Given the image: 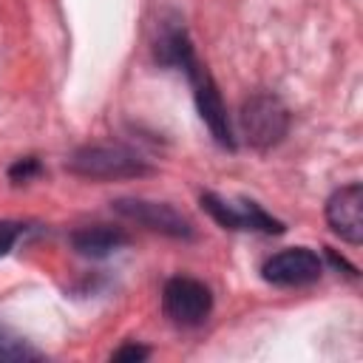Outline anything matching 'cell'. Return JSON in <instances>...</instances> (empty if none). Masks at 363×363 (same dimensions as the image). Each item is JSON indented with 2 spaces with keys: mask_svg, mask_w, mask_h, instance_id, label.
I'll use <instances>...</instances> for the list:
<instances>
[{
  "mask_svg": "<svg viewBox=\"0 0 363 363\" xmlns=\"http://www.w3.org/2000/svg\"><path fill=\"white\" fill-rule=\"evenodd\" d=\"M65 167L74 176L96 179V182L136 179V176L150 173V164L142 156H136L133 150L122 147V145H85V147L71 153Z\"/></svg>",
  "mask_w": 363,
  "mask_h": 363,
  "instance_id": "6da1fadb",
  "label": "cell"
},
{
  "mask_svg": "<svg viewBox=\"0 0 363 363\" xmlns=\"http://www.w3.org/2000/svg\"><path fill=\"white\" fill-rule=\"evenodd\" d=\"M241 128L252 147L267 150L278 145L289 130V111L272 94H255L241 108Z\"/></svg>",
  "mask_w": 363,
  "mask_h": 363,
  "instance_id": "7a4b0ae2",
  "label": "cell"
},
{
  "mask_svg": "<svg viewBox=\"0 0 363 363\" xmlns=\"http://www.w3.org/2000/svg\"><path fill=\"white\" fill-rule=\"evenodd\" d=\"M162 309L176 326H199L207 320V315L213 309V295L201 281L176 275L164 284Z\"/></svg>",
  "mask_w": 363,
  "mask_h": 363,
  "instance_id": "3957f363",
  "label": "cell"
},
{
  "mask_svg": "<svg viewBox=\"0 0 363 363\" xmlns=\"http://www.w3.org/2000/svg\"><path fill=\"white\" fill-rule=\"evenodd\" d=\"M113 210L128 218L136 221L153 233L170 235V238H193V221L179 213L176 207L164 204V201H147V199H116Z\"/></svg>",
  "mask_w": 363,
  "mask_h": 363,
  "instance_id": "277c9868",
  "label": "cell"
},
{
  "mask_svg": "<svg viewBox=\"0 0 363 363\" xmlns=\"http://www.w3.org/2000/svg\"><path fill=\"white\" fill-rule=\"evenodd\" d=\"M320 258L306 247H289L264 261L261 275L275 286H306L320 278Z\"/></svg>",
  "mask_w": 363,
  "mask_h": 363,
  "instance_id": "5b68a950",
  "label": "cell"
},
{
  "mask_svg": "<svg viewBox=\"0 0 363 363\" xmlns=\"http://www.w3.org/2000/svg\"><path fill=\"white\" fill-rule=\"evenodd\" d=\"M187 77L193 79V88H196V105H199V113L204 119V125L210 128L213 139L221 145V147H235V139H233V130H230V119H227V108L221 102V94L213 82V77L196 62L187 68Z\"/></svg>",
  "mask_w": 363,
  "mask_h": 363,
  "instance_id": "8992f818",
  "label": "cell"
},
{
  "mask_svg": "<svg viewBox=\"0 0 363 363\" xmlns=\"http://www.w3.org/2000/svg\"><path fill=\"white\" fill-rule=\"evenodd\" d=\"M201 204L204 210L227 230H261V233H281L284 224L275 221L272 216H267L255 201H227L216 193H204L201 196Z\"/></svg>",
  "mask_w": 363,
  "mask_h": 363,
  "instance_id": "52a82bcc",
  "label": "cell"
},
{
  "mask_svg": "<svg viewBox=\"0 0 363 363\" xmlns=\"http://www.w3.org/2000/svg\"><path fill=\"white\" fill-rule=\"evenodd\" d=\"M326 221L346 244L357 247L363 241V187L357 182L335 190L326 201Z\"/></svg>",
  "mask_w": 363,
  "mask_h": 363,
  "instance_id": "ba28073f",
  "label": "cell"
},
{
  "mask_svg": "<svg viewBox=\"0 0 363 363\" xmlns=\"http://www.w3.org/2000/svg\"><path fill=\"white\" fill-rule=\"evenodd\" d=\"M125 244H128V235L119 227H108V224L82 227L71 235V247L85 258H105Z\"/></svg>",
  "mask_w": 363,
  "mask_h": 363,
  "instance_id": "9c48e42d",
  "label": "cell"
},
{
  "mask_svg": "<svg viewBox=\"0 0 363 363\" xmlns=\"http://www.w3.org/2000/svg\"><path fill=\"white\" fill-rule=\"evenodd\" d=\"M40 354L20 337H11L0 332V363H20V360H37Z\"/></svg>",
  "mask_w": 363,
  "mask_h": 363,
  "instance_id": "30bf717a",
  "label": "cell"
},
{
  "mask_svg": "<svg viewBox=\"0 0 363 363\" xmlns=\"http://www.w3.org/2000/svg\"><path fill=\"white\" fill-rule=\"evenodd\" d=\"M37 173H40V162H37L34 156H26V159H20V162H14V164L9 167L11 182H28V179L37 176Z\"/></svg>",
  "mask_w": 363,
  "mask_h": 363,
  "instance_id": "8fae6325",
  "label": "cell"
},
{
  "mask_svg": "<svg viewBox=\"0 0 363 363\" xmlns=\"http://www.w3.org/2000/svg\"><path fill=\"white\" fill-rule=\"evenodd\" d=\"M20 235V224L14 221H0V255H6L11 250V244L17 241Z\"/></svg>",
  "mask_w": 363,
  "mask_h": 363,
  "instance_id": "7c38bea8",
  "label": "cell"
},
{
  "mask_svg": "<svg viewBox=\"0 0 363 363\" xmlns=\"http://www.w3.org/2000/svg\"><path fill=\"white\" fill-rule=\"evenodd\" d=\"M147 354H150V349H145V346H136V343H128V346L116 349L111 357H113V360H145Z\"/></svg>",
  "mask_w": 363,
  "mask_h": 363,
  "instance_id": "4fadbf2b",
  "label": "cell"
}]
</instances>
